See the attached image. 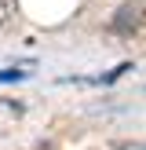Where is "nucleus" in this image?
<instances>
[{
    "label": "nucleus",
    "mask_w": 146,
    "mask_h": 150,
    "mask_svg": "<svg viewBox=\"0 0 146 150\" xmlns=\"http://www.w3.org/2000/svg\"><path fill=\"white\" fill-rule=\"evenodd\" d=\"M142 22H146V7L139 4V0H128V4H121V7L113 11L110 29H113L117 37H131V33L142 29Z\"/></svg>",
    "instance_id": "1"
}]
</instances>
